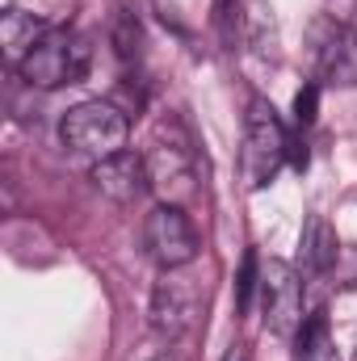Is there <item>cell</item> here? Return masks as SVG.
<instances>
[{"mask_svg": "<svg viewBox=\"0 0 357 361\" xmlns=\"http://www.w3.org/2000/svg\"><path fill=\"white\" fill-rule=\"evenodd\" d=\"M89 63H92V51L89 42L76 34V30H68V25H51L34 47H30V55L17 63V72H21V80L30 85V89H68V85H80L85 76H89Z\"/></svg>", "mask_w": 357, "mask_h": 361, "instance_id": "6da1fadb", "label": "cell"}, {"mask_svg": "<svg viewBox=\"0 0 357 361\" xmlns=\"http://www.w3.org/2000/svg\"><path fill=\"white\" fill-rule=\"evenodd\" d=\"M126 135H131V114L114 101H80L59 122L63 147L76 156H89L92 164L126 152Z\"/></svg>", "mask_w": 357, "mask_h": 361, "instance_id": "7a4b0ae2", "label": "cell"}, {"mask_svg": "<svg viewBox=\"0 0 357 361\" xmlns=\"http://www.w3.org/2000/svg\"><path fill=\"white\" fill-rule=\"evenodd\" d=\"M290 160V135L277 118V109L265 97L248 101L244 114V147H240V177L248 189H265L269 180L282 173V164Z\"/></svg>", "mask_w": 357, "mask_h": 361, "instance_id": "3957f363", "label": "cell"}, {"mask_svg": "<svg viewBox=\"0 0 357 361\" xmlns=\"http://www.w3.org/2000/svg\"><path fill=\"white\" fill-rule=\"evenodd\" d=\"M261 315H265V328L282 341H294L307 324L303 315V277L294 265L286 261H265L261 265Z\"/></svg>", "mask_w": 357, "mask_h": 361, "instance_id": "277c9868", "label": "cell"}, {"mask_svg": "<svg viewBox=\"0 0 357 361\" xmlns=\"http://www.w3.org/2000/svg\"><path fill=\"white\" fill-rule=\"evenodd\" d=\"M147 173H152V189L173 206H181L193 193V147L181 135L177 122L173 126L164 122L156 130V139L147 147Z\"/></svg>", "mask_w": 357, "mask_h": 361, "instance_id": "5b68a950", "label": "cell"}, {"mask_svg": "<svg viewBox=\"0 0 357 361\" xmlns=\"http://www.w3.org/2000/svg\"><path fill=\"white\" fill-rule=\"evenodd\" d=\"M143 248L147 257L160 265V269H185L193 257H198V231L189 223V214L173 206V202H160L147 219H143Z\"/></svg>", "mask_w": 357, "mask_h": 361, "instance_id": "8992f818", "label": "cell"}, {"mask_svg": "<svg viewBox=\"0 0 357 361\" xmlns=\"http://www.w3.org/2000/svg\"><path fill=\"white\" fill-rule=\"evenodd\" d=\"M152 332L164 341H181L198 315H202V290L193 277H185L181 269H164V277L152 290Z\"/></svg>", "mask_w": 357, "mask_h": 361, "instance_id": "52a82bcc", "label": "cell"}, {"mask_svg": "<svg viewBox=\"0 0 357 361\" xmlns=\"http://www.w3.org/2000/svg\"><path fill=\"white\" fill-rule=\"evenodd\" d=\"M315 76L332 89H357V34L345 21H315L311 30Z\"/></svg>", "mask_w": 357, "mask_h": 361, "instance_id": "ba28073f", "label": "cell"}, {"mask_svg": "<svg viewBox=\"0 0 357 361\" xmlns=\"http://www.w3.org/2000/svg\"><path fill=\"white\" fill-rule=\"evenodd\" d=\"M89 177H92V185H97V193H105V197L118 202V206H135V202L152 189L147 156H135V152H118V156L97 160Z\"/></svg>", "mask_w": 357, "mask_h": 361, "instance_id": "9c48e42d", "label": "cell"}, {"mask_svg": "<svg viewBox=\"0 0 357 361\" xmlns=\"http://www.w3.org/2000/svg\"><path fill=\"white\" fill-rule=\"evenodd\" d=\"M298 252H303V265H307L311 273H328V269H332V265H337V257H341V240H337L332 223H328V219H320V214H311V219H307V227H303Z\"/></svg>", "mask_w": 357, "mask_h": 361, "instance_id": "30bf717a", "label": "cell"}, {"mask_svg": "<svg viewBox=\"0 0 357 361\" xmlns=\"http://www.w3.org/2000/svg\"><path fill=\"white\" fill-rule=\"evenodd\" d=\"M51 25L47 21H38L34 13H21V8H4V17H0V42H4V55H8V63H21L25 55H30V47L47 34Z\"/></svg>", "mask_w": 357, "mask_h": 361, "instance_id": "8fae6325", "label": "cell"}, {"mask_svg": "<svg viewBox=\"0 0 357 361\" xmlns=\"http://www.w3.org/2000/svg\"><path fill=\"white\" fill-rule=\"evenodd\" d=\"M290 361H341L332 328H328V315H307L303 332L294 336V357Z\"/></svg>", "mask_w": 357, "mask_h": 361, "instance_id": "7c38bea8", "label": "cell"}, {"mask_svg": "<svg viewBox=\"0 0 357 361\" xmlns=\"http://www.w3.org/2000/svg\"><path fill=\"white\" fill-rule=\"evenodd\" d=\"M244 34H248V47L261 55V59H273L277 55V17L265 0H248V13H244Z\"/></svg>", "mask_w": 357, "mask_h": 361, "instance_id": "4fadbf2b", "label": "cell"}, {"mask_svg": "<svg viewBox=\"0 0 357 361\" xmlns=\"http://www.w3.org/2000/svg\"><path fill=\"white\" fill-rule=\"evenodd\" d=\"M109 42H114V55H118L122 63H135V59L143 55V30H139V21H135L131 8H118L114 30H109Z\"/></svg>", "mask_w": 357, "mask_h": 361, "instance_id": "5bb4252c", "label": "cell"}, {"mask_svg": "<svg viewBox=\"0 0 357 361\" xmlns=\"http://www.w3.org/2000/svg\"><path fill=\"white\" fill-rule=\"evenodd\" d=\"M257 290H261V261H257V252H244V265L236 273V311L240 315L253 307V294Z\"/></svg>", "mask_w": 357, "mask_h": 361, "instance_id": "9a60e30c", "label": "cell"}, {"mask_svg": "<svg viewBox=\"0 0 357 361\" xmlns=\"http://www.w3.org/2000/svg\"><path fill=\"white\" fill-rule=\"evenodd\" d=\"M315 105H320V85L298 89V97H294V118H298V126L315 122Z\"/></svg>", "mask_w": 357, "mask_h": 361, "instance_id": "2e32d148", "label": "cell"}, {"mask_svg": "<svg viewBox=\"0 0 357 361\" xmlns=\"http://www.w3.org/2000/svg\"><path fill=\"white\" fill-rule=\"evenodd\" d=\"M223 361H248V357H244V349L236 345V349H231V353H227V357H223Z\"/></svg>", "mask_w": 357, "mask_h": 361, "instance_id": "e0dca14e", "label": "cell"}, {"mask_svg": "<svg viewBox=\"0 0 357 361\" xmlns=\"http://www.w3.org/2000/svg\"><path fill=\"white\" fill-rule=\"evenodd\" d=\"M152 361H181V357H177V353H169V349H164L160 357H152Z\"/></svg>", "mask_w": 357, "mask_h": 361, "instance_id": "ac0fdd59", "label": "cell"}]
</instances>
